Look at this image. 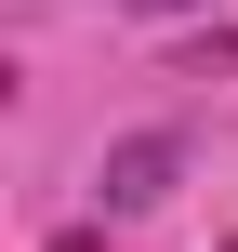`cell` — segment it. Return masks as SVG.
I'll list each match as a JSON object with an SVG mask.
<instances>
[{
    "instance_id": "7a4b0ae2",
    "label": "cell",
    "mask_w": 238,
    "mask_h": 252,
    "mask_svg": "<svg viewBox=\"0 0 238 252\" xmlns=\"http://www.w3.org/2000/svg\"><path fill=\"white\" fill-rule=\"evenodd\" d=\"M132 13H199V0H132Z\"/></svg>"
},
{
    "instance_id": "3957f363",
    "label": "cell",
    "mask_w": 238,
    "mask_h": 252,
    "mask_svg": "<svg viewBox=\"0 0 238 252\" xmlns=\"http://www.w3.org/2000/svg\"><path fill=\"white\" fill-rule=\"evenodd\" d=\"M53 252H106V239H53Z\"/></svg>"
},
{
    "instance_id": "6da1fadb",
    "label": "cell",
    "mask_w": 238,
    "mask_h": 252,
    "mask_svg": "<svg viewBox=\"0 0 238 252\" xmlns=\"http://www.w3.org/2000/svg\"><path fill=\"white\" fill-rule=\"evenodd\" d=\"M172 173H185V146H172V133L106 146V213H159V199H172Z\"/></svg>"
},
{
    "instance_id": "277c9868",
    "label": "cell",
    "mask_w": 238,
    "mask_h": 252,
    "mask_svg": "<svg viewBox=\"0 0 238 252\" xmlns=\"http://www.w3.org/2000/svg\"><path fill=\"white\" fill-rule=\"evenodd\" d=\"M225 252H238V239H225Z\"/></svg>"
}]
</instances>
